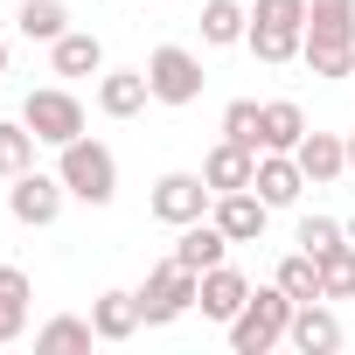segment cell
<instances>
[{"instance_id": "3", "label": "cell", "mask_w": 355, "mask_h": 355, "mask_svg": "<svg viewBox=\"0 0 355 355\" xmlns=\"http://www.w3.org/2000/svg\"><path fill=\"white\" fill-rule=\"evenodd\" d=\"M293 306H300V300H286L279 279H272V286H251L244 313L230 320V348H237V355H272V348L286 341V327H293Z\"/></svg>"}, {"instance_id": "17", "label": "cell", "mask_w": 355, "mask_h": 355, "mask_svg": "<svg viewBox=\"0 0 355 355\" xmlns=\"http://www.w3.org/2000/svg\"><path fill=\"white\" fill-rule=\"evenodd\" d=\"M300 139H306V112H300L293 98L258 105V153H293Z\"/></svg>"}, {"instance_id": "32", "label": "cell", "mask_w": 355, "mask_h": 355, "mask_svg": "<svg viewBox=\"0 0 355 355\" xmlns=\"http://www.w3.org/2000/svg\"><path fill=\"white\" fill-rule=\"evenodd\" d=\"M0 77H8V35H0Z\"/></svg>"}, {"instance_id": "14", "label": "cell", "mask_w": 355, "mask_h": 355, "mask_svg": "<svg viewBox=\"0 0 355 355\" xmlns=\"http://www.w3.org/2000/svg\"><path fill=\"white\" fill-rule=\"evenodd\" d=\"M146 105H153L146 70H112V63H105V77H98V112H105V119H139Z\"/></svg>"}, {"instance_id": "16", "label": "cell", "mask_w": 355, "mask_h": 355, "mask_svg": "<svg viewBox=\"0 0 355 355\" xmlns=\"http://www.w3.org/2000/svg\"><path fill=\"white\" fill-rule=\"evenodd\" d=\"M49 70L56 77H105V42L91 28H70V35L49 42Z\"/></svg>"}, {"instance_id": "15", "label": "cell", "mask_w": 355, "mask_h": 355, "mask_svg": "<svg viewBox=\"0 0 355 355\" xmlns=\"http://www.w3.org/2000/svg\"><path fill=\"white\" fill-rule=\"evenodd\" d=\"M251 189H258L272 209H293V202L306 196V174H300V160H293V153H258V174H251Z\"/></svg>"}, {"instance_id": "10", "label": "cell", "mask_w": 355, "mask_h": 355, "mask_svg": "<svg viewBox=\"0 0 355 355\" xmlns=\"http://www.w3.org/2000/svg\"><path fill=\"white\" fill-rule=\"evenodd\" d=\"M209 216H216V230H223L230 244H258L265 223H272V202H265L258 189H230V196L209 202Z\"/></svg>"}, {"instance_id": "8", "label": "cell", "mask_w": 355, "mask_h": 355, "mask_svg": "<svg viewBox=\"0 0 355 355\" xmlns=\"http://www.w3.org/2000/svg\"><path fill=\"white\" fill-rule=\"evenodd\" d=\"M209 202H216V189L202 182V174H189V167L160 174V182H153V196H146L153 223H167V230H182V223H202V216H209Z\"/></svg>"}, {"instance_id": "18", "label": "cell", "mask_w": 355, "mask_h": 355, "mask_svg": "<svg viewBox=\"0 0 355 355\" xmlns=\"http://www.w3.org/2000/svg\"><path fill=\"white\" fill-rule=\"evenodd\" d=\"M251 174H258V153H251V146H237V139H216V146H209V160H202V182H209L216 196L251 189Z\"/></svg>"}, {"instance_id": "21", "label": "cell", "mask_w": 355, "mask_h": 355, "mask_svg": "<svg viewBox=\"0 0 355 355\" xmlns=\"http://www.w3.org/2000/svg\"><path fill=\"white\" fill-rule=\"evenodd\" d=\"M15 28H21V42H56V35H70V8L63 0H21L15 8Z\"/></svg>"}, {"instance_id": "26", "label": "cell", "mask_w": 355, "mask_h": 355, "mask_svg": "<svg viewBox=\"0 0 355 355\" xmlns=\"http://www.w3.org/2000/svg\"><path fill=\"white\" fill-rule=\"evenodd\" d=\"M91 341H98L91 313H84V320H77V313H56V320L35 327V348H91Z\"/></svg>"}, {"instance_id": "12", "label": "cell", "mask_w": 355, "mask_h": 355, "mask_svg": "<svg viewBox=\"0 0 355 355\" xmlns=\"http://www.w3.org/2000/svg\"><path fill=\"white\" fill-rule=\"evenodd\" d=\"M286 341H293L300 355H334V348H341V313H334L327 300H300Z\"/></svg>"}, {"instance_id": "27", "label": "cell", "mask_w": 355, "mask_h": 355, "mask_svg": "<svg viewBox=\"0 0 355 355\" xmlns=\"http://www.w3.org/2000/svg\"><path fill=\"white\" fill-rule=\"evenodd\" d=\"M223 139H237V146L258 153V98H230L223 105Z\"/></svg>"}, {"instance_id": "5", "label": "cell", "mask_w": 355, "mask_h": 355, "mask_svg": "<svg viewBox=\"0 0 355 355\" xmlns=\"http://www.w3.org/2000/svg\"><path fill=\"white\" fill-rule=\"evenodd\" d=\"M196 293H202V272H189L182 258H167V265L146 272V286H139L132 300H139V320H146V327H167V320H182V313L196 306Z\"/></svg>"}, {"instance_id": "19", "label": "cell", "mask_w": 355, "mask_h": 355, "mask_svg": "<svg viewBox=\"0 0 355 355\" xmlns=\"http://www.w3.org/2000/svg\"><path fill=\"white\" fill-rule=\"evenodd\" d=\"M174 258H182L189 272H209V265H223V258H230V237L216 230V216L182 223V237H174Z\"/></svg>"}, {"instance_id": "22", "label": "cell", "mask_w": 355, "mask_h": 355, "mask_svg": "<svg viewBox=\"0 0 355 355\" xmlns=\"http://www.w3.org/2000/svg\"><path fill=\"white\" fill-rule=\"evenodd\" d=\"M251 35V8H237V0H202V42L209 49H237Z\"/></svg>"}, {"instance_id": "30", "label": "cell", "mask_w": 355, "mask_h": 355, "mask_svg": "<svg viewBox=\"0 0 355 355\" xmlns=\"http://www.w3.org/2000/svg\"><path fill=\"white\" fill-rule=\"evenodd\" d=\"M28 334V313H15V306H0V348H8V341H21Z\"/></svg>"}, {"instance_id": "6", "label": "cell", "mask_w": 355, "mask_h": 355, "mask_svg": "<svg viewBox=\"0 0 355 355\" xmlns=\"http://www.w3.org/2000/svg\"><path fill=\"white\" fill-rule=\"evenodd\" d=\"M146 84H153V105H174V112H182V105H196L202 98V56L196 49H182V42H160L153 56H146Z\"/></svg>"}, {"instance_id": "31", "label": "cell", "mask_w": 355, "mask_h": 355, "mask_svg": "<svg viewBox=\"0 0 355 355\" xmlns=\"http://www.w3.org/2000/svg\"><path fill=\"white\" fill-rule=\"evenodd\" d=\"M341 139H348V174H355V132H341Z\"/></svg>"}, {"instance_id": "7", "label": "cell", "mask_w": 355, "mask_h": 355, "mask_svg": "<svg viewBox=\"0 0 355 355\" xmlns=\"http://www.w3.org/2000/svg\"><path fill=\"white\" fill-rule=\"evenodd\" d=\"M21 119H28V132H35L42 146H70V139H84V98H77V91H63V84L28 91Z\"/></svg>"}, {"instance_id": "20", "label": "cell", "mask_w": 355, "mask_h": 355, "mask_svg": "<svg viewBox=\"0 0 355 355\" xmlns=\"http://www.w3.org/2000/svg\"><path fill=\"white\" fill-rule=\"evenodd\" d=\"M91 327H98V341H132L146 320H139V300L112 286V293H98V300H91Z\"/></svg>"}, {"instance_id": "11", "label": "cell", "mask_w": 355, "mask_h": 355, "mask_svg": "<svg viewBox=\"0 0 355 355\" xmlns=\"http://www.w3.org/2000/svg\"><path fill=\"white\" fill-rule=\"evenodd\" d=\"M244 300H251V279H244V272H237L230 258L202 272V293H196V306H202V320H223V327H230V320L244 313Z\"/></svg>"}, {"instance_id": "25", "label": "cell", "mask_w": 355, "mask_h": 355, "mask_svg": "<svg viewBox=\"0 0 355 355\" xmlns=\"http://www.w3.org/2000/svg\"><path fill=\"white\" fill-rule=\"evenodd\" d=\"M320 293L327 300H355V244L348 237L334 251H320Z\"/></svg>"}, {"instance_id": "28", "label": "cell", "mask_w": 355, "mask_h": 355, "mask_svg": "<svg viewBox=\"0 0 355 355\" xmlns=\"http://www.w3.org/2000/svg\"><path fill=\"white\" fill-rule=\"evenodd\" d=\"M341 237H348V230H341L334 216H300V251H313V258H320V251H334Z\"/></svg>"}, {"instance_id": "2", "label": "cell", "mask_w": 355, "mask_h": 355, "mask_svg": "<svg viewBox=\"0 0 355 355\" xmlns=\"http://www.w3.org/2000/svg\"><path fill=\"white\" fill-rule=\"evenodd\" d=\"M56 174H63L70 202L105 209V202L119 196V153H112L105 139H70V146H56Z\"/></svg>"}, {"instance_id": "29", "label": "cell", "mask_w": 355, "mask_h": 355, "mask_svg": "<svg viewBox=\"0 0 355 355\" xmlns=\"http://www.w3.org/2000/svg\"><path fill=\"white\" fill-rule=\"evenodd\" d=\"M28 300H35L28 272H21V265H0V306H15V313H28Z\"/></svg>"}, {"instance_id": "13", "label": "cell", "mask_w": 355, "mask_h": 355, "mask_svg": "<svg viewBox=\"0 0 355 355\" xmlns=\"http://www.w3.org/2000/svg\"><path fill=\"white\" fill-rule=\"evenodd\" d=\"M293 160H300V174H306V189H327V182L348 174V139H341V132H306V139L293 146Z\"/></svg>"}, {"instance_id": "4", "label": "cell", "mask_w": 355, "mask_h": 355, "mask_svg": "<svg viewBox=\"0 0 355 355\" xmlns=\"http://www.w3.org/2000/svg\"><path fill=\"white\" fill-rule=\"evenodd\" d=\"M306 42V0H251V35L244 49L258 63H293Z\"/></svg>"}, {"instance_id": "23", "label": "cell", "mask_w": 355, "mask_h": 355, "mask_svg": "<svg viewBox=\"0 0 355 355\" xmlns=\"http://www.w3.org/2000/svg\"><path fill=\"white\" fill-rule=\"evenodd\" d=\"M272 279H279V293H286V300H327V293H320V258H313V251L279 258V272H272Z\"/></svg>"}, {"instance_id": "9", "label": "cell", "mask_w": 355, "mask_h": 355, "mask_svg": "<svg viewBox=\"0 0 355 355\" xmlns=\"http://www.w3.org/2000/svg\"><path fill=\"white\" fill-rule=\"evenodd\" d=\"M63 202H70L63 174L28 167V174H15V182H8V216H15V223H28V230H49V223L63 216Z\"/></svg>"}, {"instance_id": "24", "label": "cell", "mask_w": 355, "mask_h": 355, "mask_svg": "<svg viewBox=\"0 0 355 355\" xmlns=\"http://www.w3.org/2000/svg\"><path fill=\"white\" fill-rule=\"evenodd\" d=\"M35 146H42V139L28 132V119H0V174H8V182L35 167Z\"/></svg>"}, {"instance_id": "1", "label": "cell", "mask_w": 355, "mask_h": 355, "mask_svg": "<svg viewBox=\"0 0 355 355\" xmlns=\"http://www.w3.org/2000/svg\"><path fill=\"white\" fill-rule=\"evenodd\" d=\"M300 63L313 77H355V0H306V42Z\"/></svg>"}]
</instances>
